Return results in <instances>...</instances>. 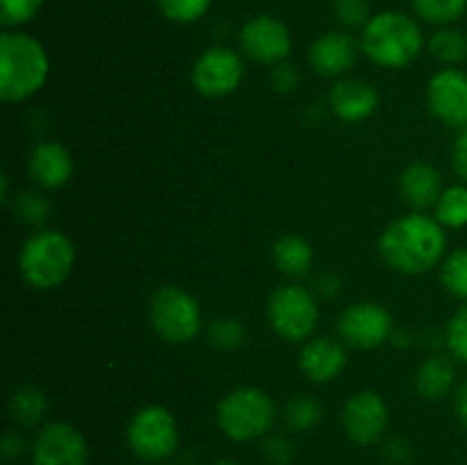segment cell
I'll return each instance as SVG.
<instances>
[{
	"label": "cell",
	"mask_w": 467,
	"mask_h": 465,
	"mask_svg": "<svg viewBox=\"0 0 467 465\" xmlns=\"http://www.w3.org/2000/svg\"><path fill=\"white\" fill-rule=\"evenodd\" d=\"M276 419L272 397L260 388H237L228 392L217 406V424L226 438L251 442L267 436Z\"/></svg>",
	"instance_id": "5"
},
{
	"label": "cell",
	"mask_w": 467,
	"mask_h": 465,
	"mask_svg": "<svg viewBox=\"0 0 467 465\" xmlns=\"http://www.w3.org/2000/svg\"><path fill=\"white\" fill-rule=\"evenodd\" d=\"M150 324L164 342H190L201 331V305L190 292L176 285H164L150 299Z\"/></svg>",
	"instance_id": "6"
},
{
	"label": "cell",
	"mask_w": 467,
	"mask_h": 465,
	"mask_svg": "<svg viewBox=\"0 0 467 465\" xmlns=\"http://www.w3.org/2000/svg\"><path fill=\"white\" fill-rule=\"evenodd\" d=\"M44 0H0V21L5 27L30 23L39 14Z\"/></svg>",
	"instance_id": "30"
},
{
	"label": "cell",
	"mask_w": 467,
	"mask_h": 465,
	"mask_svg": "<svg viewBox=\"0 0 467 465\" xmlns=\"http://www.w3.org/2000/svg\"><path fill=\"white\" fill-rule=\"evenodd\" d=\"M322 419V406L317 399L308 395H296L285 406V424L287 429L296 433H304L315 429Z\"/></svg>",
	"instance_id": "24"
},
{
	"label": "cell",
	"mask_w": 467,
	"mask_h": 465,
	"mask_svg": "<svg viewBox=\"0 0 467 465\" xmlns=\"http://www.w3.org/2000/svg\"><path fill=\"white\" fill-rule=\"evenodd\" d=\"M413 9L420 18L433 26H450L459 21L467 9V0H413Z\"/></svg>",
	"instance_id": "26"
},
{
	"label": "cell",
	"mask_w": 467,
	"mask_h": 465,
	"mask_svg": "<svg viewBox=\"0 0 467 465\" xmlns=\"http://www.w3.org/2000/svg\"><path fill=\"white\" fill-rule=\"evenodd\" d=\"M23 450H26V445H23V440L16 433H7L3 438V442H0V454H3L5 460L16 459V456L23 454Z\"/></svg>",
	"instance_id": "38"
},
{
	"label": "cell",
	"mask_w": 467,
	"mask_h": 465,
	"mask_svg": "<svg viewBox=\"0 0 467 465\" xmlns=\"http://www.w3.org/2000/svg\"><path fill=\"white\" fill-rule=\"evenodd\" d=\"M442 285L459 299H467V249H456L442 264Z\"/></svg>",
	"instance_id": "28"
},
{
	"label": "cell",
	"mask_w": 467,
	"mask_h": 465,
	"mask_svg": "<svg viewBox=\"0 0 467 465\" xmlns=\"http://www.w3.org/2000/svg\"><path fill=\"white\" fill-rule=\"evenodd\" d=\"M336 14L337 21L347 27H365L372 18L368 0H337Z\"/></svg>",
	"instance_id": "33"
},
{
	"label": "cell",
	"mask_w": 467,
	"mask_h": 465,
	"mask_svg": "<svg viewBox=\"0 0 467 465\" xmlns=\"http://www.w3.org/2000/svg\"><path fill=\"white\" fill-rule=\"evenodd\" d=\"M274 263L287 276H304L313 264V246L301 235H283L274 244Z\"/></svg>",
	"instance_id": "21"
},
{
	"label": "cell",
	"mask_w": 467,
	"mask_h": 465,
	"mask_svg": "<svg viewBox=\"0 0 467 465\" xmlns=\"http://www.w3.org/2000/svg\"><path fill=\"white\" fill-rule=\"evenodd\" d=\"M337 328H340V337L349 346L377 349L390 337L392 317L383 305L374 301H360L342 313Z\"/></svg>",
	"instance_id": "11"
},
{
	"label": "cell",
	"mask_w": 467,
	"mask_h": 465,
	"mask_svg": "<svg viewBox=\"0 0 467 465\" xmlns=\"http://www.w3.org/2000/svg\"><path fill=\"white\" fill-rule=\"evenodd\" d=\"M429 108L433 117L451 128L467 126V73L442 68L429 80Z\"/></svg>",
	"instance_id": "14"
},
{
	"label": "cell",
	"mask_w": 467,
	"mask_h": 465,
	"mask_svg": "<svg viewBox=\"0 0 467 465\" xmlns=\"http://www.w3.org/2000/svg\"><path fill=\"white\" fill-rule=\"evenodd\" d=\"M14 212L26 223H44L48 219L50 203L35 191H23L14 199Z\"/></svg>",
	"instance_id": "31"
},
{
	"label": "cell",
	"mask_w": 467,
	"mask_h": 465,
	"mask_svg": "<svg viewBox=\"0 0 467 465\" xmlns=\"http://www.w3.org/2000/svg\"><path fill=\"white\" fill-rule=\"evenodd\" d=\"M87 438L68 422H50L39 429L32 445V465H87Z\"/></svg>",
	"instance_id": "9"
},
{
	"label": "cell",
	"mask_w": 467,
	"mask_h": 465,
	"mask_svg": "<svg viewBox=\"0 0 467 465\" xmlns=\"http://www.w3.org/2000/svg\"><path fill=\"white\" fill-rule=\"evenodd\" d=\"M208 336H210V342H213V346H217V349L222 351H231V349H237V346L244 342L246 331H244V324H242L240 319L219 317L210 324Z\"/></svg>",
	"instance_id": "27"
},
{
	"label": "cell",
	"mask_w": 467,
	"mask_h": 465,
	"mask_svg": "<svg viewBox=\"0 0 467 465\" xmlns=\"http://www.w3.org/2000/svg\"><path fill=\"white\" fill-rule=\"evenodd\" d=\"M240 44L246 57L258 64L276 67L290 55L292 36L285 23L263 14V16H254L244 23L240 32Z\"/></svg>",
	"instance_id": "12"
},
{
	"label": "cell",
	"mask_w": 467,
	"mask_h": 465,
	"mask_svg": "<svg viewBox=\"0 0 467 465\" xmlns=\"http://www.w3.org/2000/svg\"><path fill=\"white\" fill-rule=\"evenodd\" d=\"M337 287H340V281H337L333 274H324V276H319L317 283H315V290H317L324 299H331V296H336Z\"/></svg>",
	"instance_id": "39"
},
{
	"label": "cell",
	"mask_w": 467,
	"mask_h": 465,
	"mask_svg": "<svg viewBox=\"0 0 467 465\" xmlns=\"http://www.w3.org/2000/svg\"><path fill=\"white\" fill-rule=\"evenodd\" d=\"M272 87L278 94H290V91L299 87V71L292 64H276L272 71Z\"/></svg>",
	"instance_id": "35"
},
{
	"label": "cell",
	"mask_w": 467,
	"mask_h": 465,
	"mask_svg": "<svg viewBox=\"0 0 467 465\" xmlns=\"http://www.w3.org/2000/svg\"><path fill=\"white\" fill-rule=\"evenodd\" d=\"M429 50L436 59L445 64H456L467 57V39L461 30L454 27H441L429 39Z\"/></svg>",
	"instance_id": "25"
},
{
	"label": "cell",
	"mask_w": 467,
	"mask_h": 465,
	"mask_svg": "<svg viewBox=\"0 0 467 465\" xmlns=\"http://www.w3.org/2000/svg\"><path fill=\"white\" fill-rule=\"evenodd\" d=\"M213 0H158L160 12L176 23H194L208 12Z\"/></svg>",
	"instance_id": "29"
},
{
	"label": "cell",
	"mask_w": 467,
	"mask_h": 465,
	"mask_svg": "<svg viewBox=\"0 0 467 465\" xmlns=\"http://www.w3.org/2000/svg\"><path fill=\"white\" fill-rule=\"evenodd\" d=\"M454 169L461 178L467 182V126L461 132V137L456 140L454 146Z\"/></svg>",
	"instance_id": "37"
},
{
	"label": "cell",
	"mask_w": 467,
	"mask_h": 465,
	"mask_svg": "<svg viewBox=\"0 0 467 465\" xmlns=\"http://www.w3.org/2000/svg\"><path fill=\"white\" fill-rule=\"evenodd\" d=\"M301 372L315 383H327L340 377L347 367V351L340 342L317 337L301 349Z\"/></svg>",
	"instance_id": "17"
},
{
	"label": "cell",
	"mask_w": 467,
	"mask_h": 465,
	"mask_svg": "<svg viewBox=\"0 0 467 465\" xmlns=\"http://www.w3.org/2000/svg\"><path fill=\"white\" fill-rule=\"evenodd\" d=\"M214 465H240V463H235V460H228V459H223V460H217V463Z\"/></svg>",
	"instance_id": "41"
},
{
	"label": "cell",
	"mask_w": 467,
	"mask_h": 465,
	"mask_svg": "<svg viewBox=\"0 0 467 465\" xmlns=\"http://www.w3.org/2000/svg\"><path fill=\"white\" fill-rule=\"evenodd\" d=\"M445 340H447V346H450L451 356L467 365V304L461 305V308L454 313V317L450 319Z\"/></svg>",
	"instance_id": "32"
},
{
	"label": "cell",
	"mask_w": 467,
	"mask_h": 465,
	"mask_svg": "<svg viewBox=\"0 0 467 465\" xmlns=\"http://www.w3.org/2000/svg\"><path fill=\"white\" fill-rule=\"evenodd\" d=\"M386 459L395 465H406L413 459V447L406 440H392L386 447Z\"/></svg>",
	"instance_id": "36"
},
{
	"label": "cell",
	"mask_w": 467,
	"mask_h": 465,
	"mask_svg": "<svg viewBox=\"0 0 467 465\" xmlns=\"http://www.w3.org/2000/svg\"><path fill=\"white\" fill-rule=\"evenodd\" d=\"M388 427V406L374 390L356 392L342 408V429L356 445H374Z\"/></svg>",
	"instance_id": "13"
},
{
	"label": "cell",
	"mask_w": 467,
	"mask_h": 465,
	"mask_svg": "<svg viewBox=\"0 0 467 465\" xmlns=\"http://www.w3.org/2000/svg\"><path fill=\"white\" fill-rule=\"evenodd\" d=\"M242 76H244V64L231 48L205 50L192 68V82L196 91L210 98L233 94L240 87Z\"/></svg>",
	"instance_id": "10"
},
{
	"label": "cell",
	"mask_w": 467,
	"mask_h": 465,
	"mask_svg": "<svg viewBox=\"0 0 467 465\" xmlns=\"http://www.w3.org/2000/svg\"><path fill=\"white\" fill-rule=\"evenodd\" d=\"M436 208V219L447 228H463L467 226V187L451 185L442 190L441 199L433 205Z\"/></svg>",
	"instance_id": "23"
},
{
	"label": "cell",
	"mask_w": 467,
	"mask_h": 465,
	"mask_svg": "<svg viewBox=\"0 0 467 465\" xmlns=\"http://www.w3.org/2000/svg\"><path fill=\"white\" fill-rule=\"evenodd\" d=\"M360 48L383 68L409 67L422 50V30L406 14L381 12L363 27Z\"/></svg>",
	"instance_id": "3"
},
{
	"label": "cell",
	"mask_w": 467,
	"mask_h": 465,
	"mask_svg": "<svg viewBox=\"0 0 467 465\" xmlns=\"http://www.w3.org/2000/svg\"><path fill=\"white\" fill-rule=\"evenodd\" d=\"M267 317L283 340L299 342L306 340L317 326L319 308L313 292L306 287L281 285L269 296Z\"/></svg>",
	"instance_id": "8"
},
{
	"label": "cell",
	"mask_w": 467,
	"mask_h": 465,
	"mask_svg": "<svg viewBox=\"0 0 467 465\" xmlns=\"http://www.w3.org/2000/svg\"><path fill=\"white\" fill-rule=\"evenodd\" d=\"M456 415H459L461 424L467 429V381L456 392Z\"/></svg>",
	"instance_id": "40"
},
{
	"label": "cell",
	"mask_w": 467,
	"mask_h": 465,
	"mask_svg": "<svg viewBox=\"0 0 467 465\" xmlns=\"http://www.w3.org/2000/svg\"><path fill=\"white\" fill-rule=\"evenodd\" d=\"M128 447L149 463H160L178 450V422L164 406H144L128 424Z\"/></svg>",
	"instance_id": "7"
},
{
	"label": "cell",
	"mask_w": 467,
	"mask_h": 465,
	"mask_svg": "<svg viewBox=\"0 0 467 465\" xmlns=\"http://www.w3.org/2000/svg\"><path fill=\"white\" fill-rule=\"evenodd\" d=\"M263 456L269 465H290L295 459V445L283 436H269L263 442Z\"/></svg>",
	"instance_id": "34"
},
{
	"label": "cell",
	"mask_w": 467,
	"mask_h": 465,
	"mask_svg": "<svg viewBox=\"0 0 467 465\" xmlns=\"http://www.w3.org/2000/svg\"><path fill=\"white\" fill-rule=\"evenodd\" d=\"M401 194L415 210H427L438 203L442 194V178L433 164L413 162L401 173Z\"/></svg>",
	"instance_id": "19"
},
{
	"label": "cell",
	"mask_w": 467,
	"mask_h": 465,
	"mask_svg": "<svg viewBox=\"0 0 467 465\" xmlns=\"http://www.w3.org/2000/svg\"><path fill=\"white\" fill-rule=\"evenodd\" d=\"M331 108L337 119L347 123H360L374 114L379 105V94L369 82L363 80H340L331 89Z\"/></svg>",
	"instance_id": "16"
},
{
	"label": "cell",
	"mask_w": 467,
	"mask_h": 465,
	"mask_svg": "<svg viewBox=\"0 0 467 465\" xmlns=\"http://www.w3.org/2000/svg\"><path fill=\"white\" fill-rule=\"evenodd\" d=\"M76 263V246L64 232L39 231L23 244L18 267L27 285L53 290L62 285Z\"/></svg>",
	"instance_id": "4"
},
{
	"label": "cell",
	"mask_w": 467,
	"mask_h": 465,
	"mask_svg": "<svg viewBox=\"0 0 467 465\" xmlns=\"http://www.w3.org/2000/svg\"><path fill=\"white\" fill-rule=\"evenodd\" d=\"M27 167H30V176L35 178V182L48 187V190H57V187L67 185L71 178L73 158L57 141H44L32 149Z\"/></svg>",
	"instance_id": "18"
},
{
	"label": "cell",
	"mask_w": 467,
	"mask_h": 465,
	"mask_svg": "<svg viewBox=\"0 0 467 465\" xmlns=\"http://www.w3.org/2000/svg\"><path fill=\"white\" fill-rule=\"evenodd\" d=\"M48 78V55L26 32L0 35V96L7 103L30 98Z\"/></svg>",
	"instance_id": "2"
},
{
	"label": "cell",
	"mask_w": 467,
	"mask_h": 465,
	"mask_svg": "<svg viewBox=\"0 0 467 465\" xmlns=\"http://www.w3.org/2000/svg\"><path fill=\"white\" fill-rule=\"evenodd\" d=\"M442 223L427 214H406L397 219L379 242L381 258L401 274H424L445 253L447 237Z\"/></svg>",
	"instance_id": "1"
},
{
	"label": "cell",
	"mask_w": 467,
	"mask_h": 465,
	"mask_svg": "<svg viewBox=\"0 0 467 465\" xmlns=\"http://www.w3.org/2000/svg\"><path fill=\"white\" fill-rule=\"evenodd\" d=\"M46 408V397L39 388L35 386H23L9 399V413H12L14 422H18L21 427H35L44 419Z\"/></svg>",
	"instance_id": "22"
},
{
	"label": "cell",
	"mask_w": 467,
	"mask_h": 465,
	"mask_svg": "<svg viewBox=\"0 0 467 465\" xmlns=\"http://www.w3.org/2000/svg\"><path fill=\"white\" fill-rule=\"evenodd\" d=\"M456 369L454 363L445 356H433L424 360L415 377V388L424 399H442L454 388Z\"/></svg>",
	"instance_id": "20"
},
{
	"label": "cell",
	"mask_w": 467,
	"mask_h": 465,
	"mask_svg": "<svg viewBox=\"0 0 467 465\" xmlns=\"http://www.w3.org/2000/svg\"><path fill=\"white\" fill-rule=\"evenodd\" d=\"M308 62L315 73L336 78L349 71L356 62V44L347 32H327L317 36L308 50Z\"/></svg>",
	"instance_id": "15"
}]
</instances>
